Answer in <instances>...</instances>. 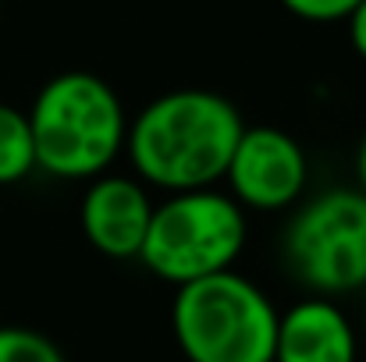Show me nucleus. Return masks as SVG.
Here are the masks:
<instances>
[{"mask_svg":"<svg viewBox=\"0 0 366 362\" xmlns=\"http://www.w3.org/2000/svg\"><path fill=\"white\" fill-rule=\"evenodd\" d=\"M245 121L214 89H171L149 100L124 131V153L142 185L189 192L221 185Z\"/></svg>","mask_w":366,"mask_h":362,"instance_id":"obj_1","label":"nucleus"},{"mask_svg":"<svg viewBox=\"0 0 366 362\" xmlns=\"http://www.w3.org/2000/svg\"><path fill=\"white\" fill-rule=\"evenodd\" d=\"M25 114L36 167L54 178L89 181L104 174L124 149L128 118L122 100L111 82L93 71L54 75Z\"/></svg>","mask_w":366,"mask_h":362,"instance_id":"obj_2","label":"nucleus"},{"mask_svg":"<svg viewBox=\"0 0 366 362\" xmlns=\"http://www.w3.org/2000/svg\"><path fill=\"white\" fill-rule=\"evenodd\" d=\"M0 362H68L64 352L39 331L0 327Z\"/></svg>","mask_w":366,"mask_h":362,"instance_id":"obj_10","label":"nucleus"},{"mask_svg":"<svg viewBox=\"0 0 366 362\" xmlns=\"http://www.w3.org/2000/svg\"><path fill=\"white\" fill-rule=\"evenodd\" d=\"M221 181L242 210L274 213L302 199L310 181V160L295 135L274 124H252L235 139Z\"/></svg>","mask_w":366,"mask_h":362,"instance_id":"obj_6","label":"nucleus"},{"mask_svg":"<svg viewBox=\"0 0 366 362\" xmlns=\"http://www.w3.org/2000/svg\"><path fill=\"white\" fill-rule=\"evenodd\" d=\"M345 25H349V43H352V50L366 61V0L356 4V11L345 18Z\"/></svg>","mask_w":366,"mask_h":362,"instance_id":"obj_12","label":"nucleus"},{"mask_svg":"<svg viewBox=\"0 0 366 362\" xmlns=\"http://www.w3.org/2000/svg\"><path fill=\"white\" fill-rule=\"evenodd\" d=\"M36 171V149H32V131L29 114L0 104V185L25 181Z\"/></svg>","mask_w":366,"mask_h":362,"instance_id":"obj_9","label":"nucleus"},{"mask_svg":"<svg viewBox=\"0 0 366 362\" xmlns=\"http://www.w3.org/2000/svg\"><path fill=\"white\" fill-rule=\"evenodd\" d=\"M360 0H281V7L302 21H317V25H327V21H345L352 11H356Z\"/></svg>","mask_w":366,"mask_h":362,"instance_id":"obj_11","label":"nucleus"},{"mask_svg":"<svg viewBox=\"0 0 366 362\" xmlns=\"http://www.w3.org/2000/svg\"><path fill=\"white\" fill-rule=\"evenodd\" d=\"M356 178H360V192L366 196V131H363V139H360V149H356Z\"/></svg>","mask_w":366,"mask_h":362,"instance_id":"obj_13","label":"nucleus"},{"mask_svg":"<svg viewBox=\"0 0 366 362\" xmlns=\"http://www.w3.org/2000/svg\"><path fill=\"white\" fill-rule=\"evenodd\" d=\"M171 331L189 362H274L277 309L235 270L178 284Z\"/></svg>","mask_w":366,"mask_h":362,"instance_id":"obj_3","label":"nucleus"},{"mask_svg":"<svg viewBox=\"0 0 366 362\" xmlns=\"http://www.w3.org/2000/svg\"><path fill=\"white\" fill-rule=\"evenodd\" d=\"M245 241V210L217 185L164 192V199L153 203L139 259L149 273L178 288L217 270H232Z\"/></svg>","mask_w":366,"mask_h":362,"instance_id":"obj_4","label":"nucleus"},{"mask_svg":"<svg viewBox=\"0 0 366 362\" xmlns=\"http://www.w3.org/2000/svg\"><path fill=\"white\" fill-rule=\"evenodd\" d=\"M360 341L349 316L327 298L313 295L277 313L274 362H356Z\"/></svg>","mask_w":366,"mask_h":362,"instance_id":"obj_8","label":"nucleus"},{"mask_svg":"<svg viewBox=\"0 0 366 362\" xmlns=\"http://www.w3.org/2000/svg\"><path fill=\"white\" fill-rule=\"evenodd\" d=\"M153 217V199L139 178L97 174L79 206V224L86 241L107 259H139Z\"/></svg>","mask_w":366,"mask_h":362,"instance_id":"obj_7","label":"nucleus"},{"mask_svg":"<svg viewBox=\"0 0 366 362\" xmlns=\"http://www.w3.org/2000/svg\"><path fill=\"white\" fill-rule=\"evenodd\" d=\"M285 228V266L313 295H349L366 288V196L360 188H324L295 203Z\"/></svg>","mask_w":366,"mask_h":362,"instance_id":"obj_5","label":"nucleus"}]
</instances>
